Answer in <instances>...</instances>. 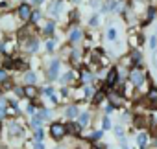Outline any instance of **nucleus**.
I'll return each instance as SVG.
<instances>
[{
	"label": "nucleus",
	"mask_w": 157,
	"mask_h": 149,
	"mask_svg": "<svg viewBox=\"0 0 157 149\" xmlns=\"http://www.w3.org/2000/svg\"><path fill=\"white\" fill-rule=\"evenodd\" d=\"M155 13H157V11H155V8H150V9H148V13H146V20H153V19H155Z\"/></svg>",
	"instance_id": "obj_34"
},
{
	"label": "nucleus",
	"mask_w": 157,
	"mask_h": 149,
	"mask_svg": "<svg viewBox=\"0 0 157 149\" xmlns=\"http://www.w3.org/2000/svg\"><path fill=\"white\" fill-rule=\"evenodd\" d=\"M32 11H33L32 6L22 2V4L17 8V13H15V15H17V19H19L21 22H30V15H32Z\"/></svg>",
	"instance_id": "obj_2"
},
{
	"label": "nucleus",
	"mask_w": 157,
	"mask_h": 149,
	"mask_svg": "<svg viewBox=\"0 0 157 149\" xmlns=\"http://www.w3.org/2000/svg\"><path fill=\"white\" fill-rule=\"evenodd\" d=\"M82 125L78 123L76 120H68V123H65V131H67V134H70V136H80L82 134Z\"/></svg>",
	"instance_id": "obj_5"
},
{
	"label": "nucleus",
	"mask_w": 157,
	"mask_h": 149,
	"mask_svg": "<svg viewBox=\"0 0 157 149\" xmlns=\"http://www.w3.org/2000/svg\"><path fill=\"white\" fill-rule=\"evenodd\" d=\"M10 81V72L6 68H0V83H6Z\"/></svg>",
	"instance_id": "obj_28"
},
{
	"label": "nucleus",
	"mask_w": 157,
	"mask_h": 149,
	"mask_svg": "<svg viewBox=\"0 0 157 149\" xmlns=\"http://www.w3.org/2000/svg\"><path fill=\"white\" fill-rule=\"evenodd\" d=\"M98 22H100V19H98V15H93L91 17V20H89V24L94 28V26H98Z\"/></svg>",
	"instance_id": "obj_36"
},
{
	"label": "nucleus",
	"mask_w": 157,
	"mask_h": 149,
	"mask_svg": "<svg viewBox=\"0 0 157 149\" xmlns=\"http://www.w3.org/2000/svg\"><path fill=\"white\" fill-rule=\"evenodd\" d=\"M140 42H142V37H140V35H129V44H131L133 48L139 46Z\"/></svg>",
	"instance_id": "obj_26"
},
{
	"label": "nucleus",
	"mask_w": 157,
	"mask_h": 149,
	"mask_svg": "<svg viewBox=\"0 0 157 149\" xmlns=\"http://www.w3.org/2000/svg\"><path fill=\"white\" fill-rule=\"evenodd\" d=\"M135 144H137L139 149H146L148 144H150V136H148V133H146V131H140V133L135 136Z\"/></svg>",
	"instance_id": "obj_7"
},
{
	"label": "nucleus",
	"mask_w": 157,
	"mask_h": 149,
	"mask_svg": "<svg viewBox=\"0 0 157 149\" xmlns=\"http://www.w3.org/2000/svg\"><path fill=\"white\" fill-rule=\"evenodd\" d=\"M150 122H151V123H155V125H157V109H155V111H153V114H151V118H150Z\"/></svg>",
	"instance_id": "obj_40"
},
{
	"label": "nucleus",
	"mask_w": 157,
	"mask_h": 149,
	"mask_svg": "<svg viewBox=\"0 0 157 149\" xmlns=\"http://www.w3.org/2000/svg\"><path fill=\"white\" fill-rule=\"evenodd\" d=\"M56 44H57L56 39H48V41H46V50H48V52H54V50H56Z\"/></svg>",
	"instance_id": "obj_33"
},
{
	"label": "nucleus",
	"mask_w": 157,
	"mask_h": 149,
	"mask_svg": "<svg viewBox=\"0 0 157 149\" xmlns=\"http://www.w3.org/2000/svg\"><path fill=\"white\" fill-rule=\"evenodd\" d=\"M2 28H4L6 31H10V28H11V30H17L15 20H13V17H11L10 13H6V15H4V19H2Z\"/></svg>",
	"instance_id": "obj_12"
},
{
	"label": "nucleus",
	"mask_w": 157,
	"mask_h": 149,
	"mask_svg": "<svg viewBox=\"0 0 157 149\" xmlns=\"http://www.w3.org/2000/svg\"><path fill=\"white\" fill-rule=\"evenodd\" d=\"M33 136H35V140H39V142H41V140L44 138V131H43L41 127H37V129L33 131Z\"/></svg>",
	"instance_id": "obj_31"
},
{
	"label": "nucleus",
	"mask_w": 157,
	"mask_h": 149,
	"mask_svg": "<svg viewBox=\"0 0 157 149\" xmlns=\"http://www.w3.org/2000/svg\"><path fill=\"white\" fill-rule=\"evenodd\" d=\"M33 149H44V145H43V142H39V140H35V144H33Z\"/></svg>",
	"instance_id": "obj_39"
},
{
	"label": "nucleus",
	"mask_w": 157,
	"mask_h": 149,
	"mask_svg": "<svg viewBox=\"0 0 157 149\" xmlns=\"http://www.w3.org/2000/svg\"><path fill=\"white\" fill-rule=\"evenodd\" d=\"M118 81V68L117 66H113L109 72H107V76H105V87L107 89H111V87H115V83Z\"/></svg>",
	"instance_id": "obj_6"
},
{
	"label": "nucleus",
	"mask_w": 157,
	"mask_h": 149,
	"mask_svg": "<svg viewBox=\"0 0 157 149\" xmlns=\"http://www.w3.org/2000/svg\"><path fill=\"white\" fill-rule=\"evenodd\" d=\"M72 78H74V72H72V70H68V72H65V76L61 78V83H63V85H67V83H70V81H72Z\"/></svg>",
	"instance_id": "obj_27"
},
{
	"label": "nucleus",
	"mask_w": 157,
	"mask_h": 149,
	"mask_svg": "<svg viewBox=\"0 0 157 149\" xmlns=\"http://www.w3.org/2000/svg\"><path fill=\"white\" fill-rule=\"evenodd\" d=\"M105 37H107V41H115L117 39V30L115 28H109L107 33H105Z\"/></svg>",
	"instance_id": "obj_30"
},
{
	"label": "nucleus",
	"mask_w": 157,
	"mask_h": 149,
	"mask_svg": "<svg viewBox=\"0 0 157 149\" xmlns=\"http://www.w3.org/2000/svg\"><path fill=\"white\" fill-rule=\"evenodd\" d=\"M105 94H107V92L100 89V90H98L96 94H93V103H94V105H100V103H102V101L105 100Z\"/></svg>",
	"instance_id": "obj_19"
},
{
	"label": "nucleus",
	"mask_w": 157,
	"mask_h": 149,
	"mask_svg": "<svg viewBox=\"0 0 157 149\" xmlns=\"http://www.w3.org/2000/svg\"><path fill=\"white\" fill-rule=\"evenodd\" d=\"M43 122H44V120H43V118L39 116V112H37V114H33V116H32V122H30V123H32V127H33V129H37V127H41V125H43Z\"/></svg>",
	"instance_id": "obj_22"
},
{
	"label": "nucleus",
	"mask_w": 157,
	"mask_h": 149,
	"mask_svg": "<svg viewBox=\"0 0 157 149\" xmlns=\"http://www.w3.org/2000/svg\"><path fill=\"white\" fill-rule=\"evenodd\" d=\"M78 114H80V109H78L76 103H72V105H68V107L65 109V116H67L68 120H76Z\"/></svg>",
	"instance_id": "obj_11"
},
{
	"label": "nucleus",
	"mask_w": 157,
	"mask_h": 149,
	"mask_svg": "<svg viewBox=\"0 0 157 149\" xmlns=\"http://www.w3.org/2000/svg\"><path fill=\"white\" fill-rule=\"evenodd\" d=\"M146 98H148V101L151 103V107H153V109H157V87H151V89L148 90Z\"/></svg>",
	"instance_id": "obj_14"
},
{
	"label": "nucleus",
	"mask_w": 157,
	"mask_h": 149,
	"mask_svg": "<svg viewBox=\"0 0 157 149\" xmlns=\"http://www.w3.org/2000/svg\"><path fill=\"white\" fill-rule=\"evenodd\" d=\"M22 92H24V98H28V100H32V101L39 96V89H37L35 85H24V87H22Z\"/></svg>",
	"instance_id": "obj_9"
},
{
	"label": "nucleus",
	"mask_w": 157,
	"mask_h": 149,
	"mask_svg": "<svg viewBox=\"0 0 157 149\" xmlns=\"http://www.w3.org/2000/svg\"><path fill=\"white\" fill-rule=\"evenodd\" d=\"M22 79H24V83H26V85H35V81H37V76H35V72H32V70H26V72H24V76H22Z\"/></svg>",
	"instance_id": "obj_15"
},
{
	"label": "nucleus",
	"mask_w": 157,
	"mask_h": 149,
	"mask_svg": "<svg viewBox=\"0 0 157 149\" xmlns=\"http://www.w3.org/2000/svg\"><path fill=\"white\" fill-rule=\"evenodd\" d=\"M59 66H61V61H59V59H52V61H50V66H48V70H46V76H48L50 81H54V79L59 78Z\"/></svg>",
	"instance_id": "obj_4"
},
{
	"label": "nucleus",
	"mask_w": 157,
	"mask_h": 149,
	"mask_svg": "<svg viewBox=\"0 0 157 149\" xmlns=\"http://www.w3.org/2000/svg\"><path fill=\"white\" fill-rule=\"evenodd\" d=\"M8 131H10V134H11V136H17V134H21V133H22V127H21L19 123L11 122V123H10V127H8Z\"/></svg>",
	"instance_id": "obj_21"
},
{
	"label": "nucleus",
	"mask_w": 157,
	"mask_h": 149,
	"mask_svg": "<svg viewBox=\"0 0 157 149\" xmlns=\"http://www.w3.org/2000/svg\"><path fill=\"white\" fill-rule=\"evenodd\" d=\"M30 2H32V4H35V6H39V4H43V2H44V0H30Z\"/></svg>",
	"instance_id": "obj_42"
},
{
	"label": "nucleus",
	"mask_w": 157,
	"mask_h": 149,
	"mask_svg": "<svg viewBox=\"0 0 157 149\" xmlns=\"http://www.w3.org/2000/svg\"><path fill=\"white\" fill-rule=\"evenodd\" d=\"M0 94H2V89H0Z\"/></svg>",
	"instance_id": "obj_45"
},
{
	"label": "nucleus",
	"mask_w": 157,
	"mask_h": 149,
	"mask_svg": "<svg viewBox=\"0 0 157 149\" xmlns=\"http://www.w3.org/2000/svg\"><path fill=\"white\" fill-rule=\"evenodd\" d=\"M72 2H74V4H78V2H82V0H72Z\"/></svg>",
	"instance_id": "obj_43"
},
{
	"label": "nucleus",
	"mask_w": 157,
	"mask_h": 149,
	"mask_svg": "<svg viewBox=\"0 0 157 149\" xmlns=\"http://www.w3.org/2000/svg\"><path fill=\"white\" fill-rule=\"evenodd\" d=\"M104 111H105V114H107V116H109V114H111V112H113V111H115V107H113V105H111V103H107V105H105V107H104Z\"/></svg>",
	"instance_id": "obj_38"
},
{
	"label": "nucleus",
	"mask_w": 157,
	"mask_h": 149,
	"mask_svg": "<svg viewBox=\"0 0 157 149\" xmlns=\"http://www.w3.org/2000/svg\"><path fill=\"white\" fill-rule=\"evenodd\" d=\"M111 127H113V123H111V118L105 114V116L102 118V131H109Z\"/></svg>",
	"instance_id": "obj_23"
},
{
	"label": "nucleus",
	"mask_w": 157,
	"mask_h": 149,
	"mask_svg": "<svg viewBox=\"0 0 157 149\" xmlns=\"http://www.w3.org/2000/svg\"><path fill=\"white\" fill-rule=\"evenodd\" d=\"M41 19H43V13L41 11H32V15H30V22L32 24H37Z\"/></svg>",
	"instance_id": "obj_24"
},
{
	"label": "nucleus",
	"mask_w": 157,
	"mask_h": 149,
	"mask_svg": "<svg viewBox=\"0 0 157 149\" xmlns=\"http://www.w3.org/2000/svg\"><path fill=\"white\" fill-rule=\"evenodd\" d=\"M76 122L80 123L82 127H87L89 122H91V114L89 112H80V114H78V118H76Z\"/></svg>",
	"instance_id": "obj_16"
},
{
	"label": "nucleus",
	"mask_w": 157,
	"mask_h": 149,
	"mask_svg": "<svg viewBox=\"0 0 157 149\" xmlns=\"http://www.w3.org/2000/svg\"><path fill=\"white\" fill-rule=\"evenodd\" d=\"M129 61H131V64L139 66V64H140V61H142V53H140L139 50H133V52H131V55H129Z\"/></svg>",
	"instance_id": "obj_18"
},
{
	"label": "nucleus",
	"mask_w": 157,
	"mask_h": 149,
	"mask_svg": "<svg viewBox=\"0 0 157 149\" xmlns=\"http://www.w3.org/2000/svg\"><path fill=\"white\" fill-rule=\"evenodd\" d=\"M0 50H2V42H0Z\"/></svg>",
	"instance_id": "obj_44"
},
{
	"label": "nucleus",
	"mask_w": 157,
	"mask_h": 149,
	"mask_svg": "<svg viewBox=\"0 0 157 149\" xmlns=\"http://www.w3.org/2000/svg\"><path fill=\"white\" fill-rule=\"evenodd\" d=\"M111 129L115 131V136H117L118 140L126 136V133H124V127H122V125H115V127H111Z\"/></svg>",
	"instance_id": "obj_25"
},
{
	"label": "nucleus",
	"mask_w": 157,
	"mask_h": 149,
	"mask_svg": "<svg viewBox=\"0 0 157 149\" xmlns=\"http://www.w3.org/2000/svg\"><path fill=\"white\" fill-rule=\"evenodd\" d=\"M80 79H82V83H83V85H91V83L94 81V74H93L91 70H82Z\"/></svg>",
	"instance_id": "obj_13"
},
{
	"label": "nucleus",
	"mask_w": 157,
	"mask_h": 149,
	"mask_svg": "<svg viewBox=\"0 0 157 149\" xmlns=\"http://www.w3.org/2000/svg\"><path fill=\"white\" fill-rule=\"evenodd\" d=\"M93 94H94V87H93V85H85V87H83V96L89 98V96H93Z\"/></svg>",
	"instance_id": "obj_29"
},
{
	"label": "nucleus",
	"mask_w": 157,
	"mask_h": 149,
	"mask_svg": "<svg viewBox=\"0 0 157 149\" xmlns=\"http://www.w3.org/2000/svg\"><path fill=\"white\" fill-rule=\"evenodd\" d=\"M28 112L33 114V112H35V105H28Z\"/></svg>",
	"instance_id": "obj_41"
},
{
	"label": "nucleus",
	"mask_w": 157,
	"mask_h": 149,
	"mask_svg": "<svg viewBox=\"0 0 157 149\" xmlns=\"http://www.w3.org/2000/svg\"><path fill=\"white\" fill-rule=\"evenodd\" d=\"M148 46H150V50H155V48H157V35H151V37H150Z\"/></svg>",
	"instance_id": "obj_32"
},
{
	"label": "nucleus",
	"mask_w": 157,
	"mask_h": 149,
	"mask_svg": "<svg viewBox=\"0 0 157 149\" xmlns=\"http://www.w3.org/2000/svg\"><path fill=\"white\" fill-rule=\"evenodd\" d=\"M128 79H129V83H131L135 89H140V87L144 85V81H146V76H144V72H142V70H139V68L135 66V68L129 70Z\"/></svg>",
	"instance_id": "obj_1"
},
{
	"label": "nucleus",
	"mask_w": 157,
	"mask_h": 149,
	"mask_svg": "<svg viewBox=\"0 0 157 149\" xmlns=\"http://www.w3.org/2000/svg\"><path fill=\"white\" fill-rule=\"evenodd\" d=\"M151 64H153V68L157 70V48L153 50V55H151Z\"/></svg>",
	"instance_id": "obj_37"
},
{
	"label": "nucleus",
	"mask_w": 157,
	"mask_h": 149,
	"mask_svg": "<svg viewBox=\"0 0 157 149\" xmlns=\"http://www.w3.org/2000/svg\"><path fill=\"white\" fill-rule=\"evenodd\" d=\"M61 9H63V0H54V2L48 6V15L50 17H59Z\"/></svg>",
	"instance_id": "obj_10"
},
{
	"label": "nucleus",
	"mask_w": 157,
	"mask_h": 149,
	"mask_svg": "<svg viewBox=\"0 0 157 149\" xmlns=\"http://www.w3.org/2000/svg\"><path fill=\"white\" fill-rule=\"evenodd\" d=\"M11 90L19 96V98H24V92H22V87H11Z\"/></svg>",
	"instance_id": "obj_35"
},
{
	"label": "nucleus",
	"mask_w": 157,
	"mask_h": 149,
	"mask_svg": "<svg viewBox=\"0 0 157 149\" xmlns=\"http://www.w3.org/2000/svg\"><path fill=\"white\" fill-rule=\"evenodd\" d=\"M83 39V31L80 30V28H72L70 31H68V42L70 44H78Z\"/></svg>",
	"instance_id": "obj_8"
},
{
	"label": "nucleus",
	"mask_w": 157,
	"mask_h": 149,
	"mask_svg": "<svg viewBox=\"0 0 157 149\" xmlns=\"http://www.w3.org/2000/svg\"><path fill=\"white\" fill-rule=\"evenodd\" d=\"M54 31H56V22H54V20H48V22L44 24V28H43V33L48 35V37H52Z\"/></svg>",
	"instance_id": "obj_17"
},
{
	"label": "nucleus",
	"mask_w": 157,
	"mask_h": 149,
	"mask_svg": "<svg viewBox=\"0 0 157 149\" xmlns=\"http://www.w3.org/2000/svg\"><path fill=\"white\" fill-rule=\"evenodd\" d=\"M102 136H104V131H102V129H98V131H93L91 134H87L85 138H87L89 142H98V140H102Z\"/></svg>",
	"instance_id": "obj_20"
},
{
	"label": "nucleus",
	"mask_w": 157,
	"mask_h": 149,
	"mask_svg": "<svg viewBox=\"0 0 157 149\" xmlns=\"http://www.w3.org/2000/svg\"><path fill=\"white\" fill-rule=\"evenodd\" d=\"M65 134H67V131H65V123L54 122V123L50 125V136H52L54 140H63Z\"/></svg>",
	"instance_id": "obj_3"
}]
</instances>
